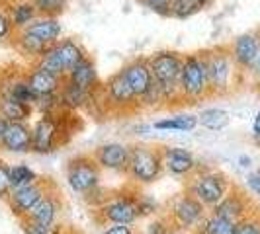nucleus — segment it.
<instances>
[{
  "instance_id": "obj_28",
  "label": "nucleus",
  "mask_w": 260,
  "mask_h": 234,
  "mask_svg": "<svg viewBox=\"0 0 260 234\" xmlns=\"http://www.w3.org/2000/svg\"><path fill=\"white\" fill-rule=\"evenodd\" d=\"M231 117L221 107H206L198 113V125L208 131H223L229 125Z\"/></svg>"
},
{
  "instance_id": "obj_17",
  "label": "nucleus",
  "mask_w": 260,
  "mask_h": 234,
  "mask_svg": "<svg viewBox=\"0 0 260 234\" xmlns=\"http://www.w3.org/2000/svg\"><path fill=\"white\" fill-rule=\"evenodd\" d=\"M31 127L29 123L10 121L4 131V137L0 141V150L12 152V154H27L31 152Z\"/></svg>"
},
{
  "instance_id": "obj_50",
  "label": "nucleus",
  "mask_w": 260,
  "mask_h": 234,
  "mask_svg": "<svg viewBox=\"0 0 260 234\" xmlns=\"http://www.w3.org/2000/svg\"><path fill=\"white\" fill-rule=\"evenodd\" d=\"M137 234H141V232H137Z\"/></svg>"
},
{
  "instance_id": "obj_21",
  "label": "nucleus",
  "mask_w": 260,
  "mask_h": 234,
  "mask_svg": "<svg viewBox=\"0 0 260 234\" xmlns=\"http://www.w3.org/2000/svg\"><path fill=\"white\" fill-rule=\"evenodd\" d=\"M26 80L29 84V88L36 92L38 96H49V94H59L63 88L65 78L55 76L51 72H45L41 68L29 66L26 72Z\"/></svg>"
},
{
  "instance_id": "obj_48",
  "label": "nucleus",
  "mask_w": 260,
  "mask_h": 234,
  "mask_svg": "<svg viewBox=\"0 0 260 234\" xmlns=\"http://www.w3.org/2000/svg\"><path fill=\"white\" fill-rule=\"evenodd\" d=\"M170 234H186V232H180V230H172Z\"/></svg>"
},
{
  "instance_id": "obj_2",
  "label": "nucleus",
  "mask_w": 260,
  "mask_h": 234,
  "mask_svg": "<svg viewBox=\"0 0 260 234\" xmlns=\"http://www.w3.org/2000/svg\"><path fill=\"white\" fill-rule=\"evenodd\" d=\"M184 53L174 49H162L149 55V65L156 86L162 94L165 109L182 107L180 96V72H182Z\"/></svg>"
},
{
  "instance_id": "obj_49",
  "label": "nucleus",
  "mask_w": 260,
  "mask_h": 234,
  "mask_svg": "<svg viewBox=\"0 0 260 234\" xmlns=\"http://www.w3.org/2000/svg\"><path fill=\"white\" fill-rule=\"evenodd\" d=\"M190 234H204L202 230H194V232H190Z\"/></svg>"
},
{
  "instance_id": "obj_33",
  "label": "nucleus",
  "mask_w": 260,
  "mask_h": 234,
  "mask_svg": "<svg viewBox=\"0 0 260 234\" xmlns=\"http://www.w3.org/2000/svg\"><path fill=\"white\" fill-rule=\"evenodd\" d=\"M20 228H22V234H61L65 230V226L61 222H57L55 226H45V224H39V222L31 221V219H20Z\"/></svg>"
},
{
  "instance_id": "obj_25",
  "label": "nucleus",
  "mask_w": 260,
  "mask_h": 234,
  "mask_svg": "<svg viewBox=\"0 0 260 234\" xmlns=\"http://www.w3.org/2000/svg\"><path fill=\"white\" fill-rule=\"evenodd\" d=\"M153 129L160 133H192L198 127V115L192 113H180V115L160 117L151 123Z\"/></svg>"
},
{
  "instance_id": "obj_11",
  "label": "nucleus",
  "mask_w": 260,
  "mask_h": 234,
  "mask_svg": "<svg viewBox=\"0 0 260 234\" xmlns=\"http://www.w3.org/2000/svg\"><path fill=\"white\" fill-rule=\"evenodd\" d=\"M55 185H57V182H53L51 178L41 176L39 180H36V182L29 183V185L12 189L10 197L6 199V205L10 209V213L20 221V219L27 217L34 209L38 207L39 203H41V199L49 193Z\"/></svg>"
},
{
  "instance_id": "obj_9",
  "label": "nucleus",
  "mask_w": 260,
  "mask_h": 234,
  "mask_svg": "<svg viewBox=\"0 0 260 234\" xmlns=\"http://www.w3.org/2000/svg\"><path fill=\"white\" fill-rule=\"evenodd\" d=\"M206 63H208L209 98L227 96L231 92L235 72H237L229 45H215L206 49Z\"/></svg>"
},
{
  "instance_id": "obj_18",
  "label": "nucleus",
  "mask_w": 260,
  "mask_h": 234,
  "mask_svg": "<svg viewBox=\"0 0 260 234\" xmlns=\"http://www.w3.org/2000/svg\"><path fill=\"white\" fill-rule=\"evenodd\" d=\"M248 209H250V203H248L247 195L243 191H239L233 185L231 191L225 195L215 207L209 209V213L223 217V219H229L233 222H239L248 217Z\"/></svg>"
},
{
  "instance_id": "obj_13",
  "label": "nucleus",
  "mask_w": 260,
  "mask_h": 234,
  "mask_svg": "<svg viewBox=\"0 0 260 234\" xmlns=\"http://www.w3.org/2000/svg\"><path fill=\"white\" fill-rule=\"evenodd\" d=\"M162 164H165V174H170L174 178H190L196 174L200 166V160L188 148H178V146H162Z\"/></svg>"
},
{
  "instance_id": "obj_41",
  "label": "nucleus",
  "mask_w": 260,
  "mask_h": 234,
  "mask_svg": "<svg viewBox=\"0 0 260 234\" xmlns=\"http://www.w3.org/2000/svg\"><path fill=\"white\" fill-rule=\"evenodd\" d=\"M247 185H248V189H250L252 193L260 197V174H258V172H250V174H248V176H247Z\"/></svg>"
},
{
  "instance_id": "obj_37",
  "label": "nucleus",
  "mask_w": 260,
  "mask_h": 234,
  "mask_svg": "<svg viewBox=\"0 0 260 234\" xmlns=\"http://www.w3.org/2000/svg\"><path fill=\"white\" fill-rule=\"evenodd\" d=\"M12 193V182H10V166L0 160V201L6 203V199Z\"/></svg>"
},
{
  "instance_id": "obj_20",
  "label": "nucleus",
  "mask_w": 260,
  "mask_h": 234,
  "mask_svg": "<svg viewBox=\"0 0 260 234\" xmlns=\"http://www.w3.org/2000/svg\"><path fill=\"white\" fill-rule=\"evenodd\" d=\"M55 51H57L61 63L65 66L67 74H69L78 63H82L86 57H90L88 51H86V47H84V45L80 43V39H77V37H61L55 43Z\"/></svg>"
},
{
  "instance_id": "obj_1",
  "label": "nucleus",
  "mask_w": 260,
  "mask_h": 234,
  "mask_svg": "<svg viewBox=\"0 0 260 234\" xmlns=\"http://www.w3.org/2000/svg\"><path fill=\"white\" fill-rule=\"evenodd\" d=\"M92 109H98L100 113H106V115L127 117L139 113L141 104H139L137 94L131 90L123 72L117 70L116 74H112L94 90Z\"/></svg>"
},
{
  "instance_id": "obj_8",
  "label": "nucleus",
  "mask_w": 260,
  "mask_h": 234,
  "mask_svg": "<svg viewBox=\"0 0 260 234\" xmlns=\"http://www.w3.org/2000/svg\"><path fill=\"white\" fill-rule=\"evenodd\" d=\"M71 111H61L57 115H41L31 125V152L36 154H51L57 148L69 143V137L73 135L69 129L67 115Z\"/></svg>"
},
{
  "instance_id": "obj_45",
  "label": "nucleus",
  "mask_w": 260,
  "mask_h": 234,
  "mask_svg": "<svg viewBox=\"0 0 260 234\" xmlns=\"http://www.w3.org/2000/svg\"><path fill=\"white\" fill-rule=\"evenodd\" d=\"M6 127H8V121L0 115V141H2V137H4V131H6Z\"/></svg>"
},
{
  "instance_id": "obj_44",
  "label": "nucleus",
  "mask_w": 260,
  "mask_h": 234,
  "mask_svg": "<svg viewBox=\"0 0 260 234\" xmlns=\"http://www.w3.org/2000/svg\"><path fill=\"white\" fill-rule=\"evenodd\" d=\"M194 2L200 6V8H202V10H206V8H209V6H211L215 0H194Z\"/></svg>"
},
{
  "instance_id": "obj_30",
  "label": "nucleus",
  "mask_w": 260,
  "mask_h": 234,
  "mask_svg": "<svg viewBox=\"0 0 260 234\" xmlns=\"http://www.w3.org/2000/svg\"><path fill=\"white\" fill-rule=\"evenodd\" d=\"M198 230H202L204 234H235L237 222L229 221V219H223V217H217L213 213H208Z\"/></svg>"
},
{
  "instance_id": "obj_29",
  "label": "nucleus",
  "mask_w": 260,
  "mask_h": 234,
  "mask_svg": "<svg viewBox=\"0 0 260 234\" xmlns=\"http://www.w3.org/2000/svg\"><path fill=\"white\" fill-rule=\"evenodd\" d=\"M31 66H36V68H41V70H45V72H51L55 76H61V78H67V70L63 63H61V59H59V55L55 51V45L51 47H47L45 51L39 55L38 59L31 63Z\"/></svg>"
},
{
  "instance_id": "obj_39",
  "label": "nucleus",
  "mask_w": 260,
  "mask_h": 234,
  "mask_svg": "<svg viewBox=\"0 0 260 234\" xmlns=\"http://www.w3.org/2000/svg\"><path fill=\"white\" fill-rule=\"evenodd\" d=\"M235 234H260V221L248 215L247 219H243V221L237 222V230H235Z\"/></svg>"
},
{
  "instance_id": "obj_43",
  "label": "nucleus",
  "mask_w": 260,
  "mask_h": 234,
  "mask_svg": "<svg viewBox=\"0 0 260 234\" xmlns=\"http://www.w3.org/2000/svg\"><path fill=\"white\" fill-rule=\"evenodd\" d=\"M239 166H241V168H250V166H252V158L248 154H241L239 156Z\"/></svg>"
},
{
  "instance_id": "obj_38",
  "label": "nucleus",
  "mask_w": 260,
  "mask_h": 234,
  "mask_svg": "<svg viewBox=\"0 0 260 234\" xmlns=\"http://www.w3.org/2000/svg\"><path fill=\"white\" fill-rule=\"evenodd\" d=\"M172 230H174L172 224L162 213H158L155 219L147 224V234H170Z\"/></svg>"
},
{
  "instance_id": "obj_35",
  "label": "nucleus",
  "mask_w": 260,
  "mask_h": 234,
  "mask_svg": "<svg viewBox=\"0 0 260 234\" xmlns=\"http://www.w3.org/2000/svg\"><path fill=\"white\" fill-rule=\"evenodd\" d=\"M137 209H139V219H147V217H156L162 207L156 203L151 195H145L139 191V195H137Z\"/></svg>"
},
{
  "instance_id": "obj_10",
  "label": "nucleus",
  "mask_w": 260,
  "mask_h": 234,
  "mask_svg": "<svg viewBox=\"0 0 260 234\" xmlns=\"http://www.w3.org/2000/svg\"><path fill=\"white\" fill-rule=\"evenodd\" d=\"M102 172L92 154L71 156L65 164V180L73 193L86 197L102 185Z\"/></svg>"
},
{
  "instance_id": "obj_34",
  "label": "nucleus",
  "mask_w": 260,
  "mask_h": 234,
  "mask_svg": "<svg viewBox=\"0 0 260 234\" xmlns=\"http://www.w3.org/2000/svg\"><path fill=\"white\" fill-rule=\"evenodd\" d=\"M14 26L10 22V14H8V0H0V45L2 43H10L14 37Z\"/></svg>"
},
{
  "instance_id": "obj_6",
  "label": "nucleus",
  "mask_w": 260,
  "mask_h": 234,
  "mask_svg": "<svg viewBox=\"0 0 260 234\" xmlns=\"http://www.w3.org/2000/svg\"><path fill=\"white\" fill-rule=\"evenodd\" d=\"M231 187L233 183L229 180V176L223 174L221 170L213 168H200L190 178H186V183H184V191L194 195L208 209L215 207L231 191Z\"/></svg>"
},
{
  "instance_id": "obj_32",
  "label": "nucleus",
  "mask_w": 260,
  "mask_h": 234,
  "mask_svg": "<svg viewBox=\"0 0 260 234\" xmlns=\"http://www.w3.org/2000/svg\"><path fill=\"white\" fill-rule=\"evenodd\" d=\"M38 8L39 16H49V18H59L61 14L67 12L71 0H31Z\"/></svg>"
},
{
  "instance_id": "obj_12",
  "label": "nucleus",
  "mask_w": 260,
  "mask_h": 234,
  "mask_svg": "<svg viewBox=\"0 0 260 234\" xmlns=\"http://www.w3.org/2000/svg\"><path fill=\"white\" fill-rule=\"evenodd\" d=\"M231 57L237 66V70L245 74H254L256 72V63L260 55V31H247L233 39L229 45Z\"/></svg>"
},
{
  "instance_id": "obj_19",
  "label": "nucleus",
  "mask_w": 260,
  "mask_h": 234,
  "mask_svg": "<svg viewBox=\"0 0 260 234\" xmlns=\"http://www.w3.org/2000/svg\"><path fill=\"white\" fill-rule=\"evenodd\" d=\"M29 33L31 37L39 39L45 45H55L61 35H63V26L59 18H49V16H39L38 20H34L26 29H22Z\"/></svg>"
},
{
  "instance_id": "obj_22",
  "label": "nucleus",
  "mask_w": 260,
  "mask_h": 234,
  "mask_svg": "<svg viewBox=\"0 0 260 234\" xmlns=\"http://www.w3.org/2000/svg\"><path fill=\"white\" fill-rule=\"evenodd\" d=\"M61 100H63V107L65 111H84V109H90L92 105V98H94V92H88L84 88H80L77 84L69 82L65 78L63 82V88H61Z\"/></svg>"
},
{
  "instance_id": "obj_3",
  "label": "nucleus",
  "mask_w": 260,
  "mask_h": 234,
  "mask_svg": "<svg viewBox=\"0 0 260 234\" xmlns=\"http://www.w3.org/2000/svg\"><path fill=\"white\" fill-rule=\"evenodd\" d=\"M165 174L162 164V146L149 143L129 144V164H127V180L135 185H151L158 182Z\"/></svg>"
},
{
  "instance_id": "obj_42",
  "label": "nucleus",
  "mask_w": 260,
  "mask_h": 234,
  "mask_svg": "<svg viewBox=\"0 0 260 234\" xmlns=\"http://www.w3.org/2000/svg\"><path fill=\"white\" fill-rule=\"evenodd\" d=\"M252 139L260 143V111L254 115V121H252Z\"/></svg>"
},
{
  "instance_id": "obj_15",
  "label": "nucleus",
  "mask_w": 260,
  "mask_h": 234,
  "mask_svg": "<svg viewBox=\"0 0 260 234\" xmlns=\"http://www.w3.org/2000/svg\"><path fill=\"white\" fill-rule=\"evenodd\" d=\"M92 156L102 170L125 174L127 164H129V144L116 143V141L114 143H104L94 148Z\"/></svg>"
},
{
  "instance_id": "obj_24",
  "label": "nucleus",
  "mask_w": 260,
  "mask_h": 234,
  "mask_svg": "<svg viewBox=\"0 0 260 234\" xmlns=\"http://www.w3.org/2000/svg\"><path fill=\"white\" fill-rule=\"evenodd\" d=\"M8 14H10L14 31L26 29L34 20L39 18L38 8L31 0H8Z\"/></svg>"
},
{
  "instance_id": "obj_27",
  "label": "nucleus",
  "mask_w": 260,
  "mask_h": 234,
  "mask_svg": "<svg viewBox=\"0 0 260 234\" xmlns=\"http://www.w3.org/2000/svg\"><path fill=\"white\" fill-rule=\"evenodd\" d=\"M36 113V107L29 104H24L14 98H0V115L4 117L8 123L10 121H22L27 123L29 117Z\"/></svg>"
},
{
  "instance_id": "obj_40",
  "label": "nucleus",
  "mask_w": 260,
  "mask_h": 234,
  "mask_svg": "<svg viewBox=\"0 0 260 234\" xmlns=\"http://www.w3.org/2000/svg\"><path fill=\"white\" fill-rule=\"evenodd\" d=\"M102 234H137L135 224H108Z\"/></svg>"
},
{
  "instance_id": "obj_14",
  "label": "nucleus",
  "mask_w": 260,
  "mask_h": 234,
  "mask_svg": "<svg viewBox=\"0 0 260 234\" xmlns=\"http://www.w3.org/2000/svg\"><path fill=\"white\" fill-rule=\"evenodd\" d=\"M119 70L123 72L125 80L129 82L131 90L137 94L139 100H141L145 94L153 88V84H155V78H153V72H151V65H149V57H145V55H139V57L129 59Z\"/></svg>"
},
{
  "instance_id": "obj_26",
  "label": "nucleus",
  "mask_w": 260,
  "mask_h": 234,
  "mask_svg": "<svg viewBox=\"0 0 260 234\" xmlns=\"http://www.w3.org/2000/svg\"><path fill=\"white\" fill-rule=\"evenodd\" d=\"M10 45H12L14 49L20 53L24 59H29V65H31V63H34V61H36L47 47H51V45L41 43L39 39L31 37V35L26 33V31H16L14 37L10 39Z\"/></svg>"
},
{
  "instance_id": "obj_7",
  "label": "nucleus",
  "mask_w": 260,
  "mask_h": 234,
  "mask_svg": "<svg viewBox=\"0 0 260 234\" xmlns=\"http://www.w3.org/2000/svg\"><path fill=\"white\" fill-rule=\"evenodd\" d=\"M160 213L169 219L174 230L190 234L200 228V224L206 219L209 209L204 207L194 195H190L188 191H180V193L172 195L162 205Z\"/></svg>"
},
{
  "instance_id": "obj_5",
  "label": "nucleus",
  "mask_w": 260,
  "mask_h": 234,
  "mask_svg": "<svg viewBox=\"0 0 260 234\" xmlns=\"http://www.w3.org/2000/svg\"><path fill=\"white\" fill-rule=\"evenodd\" d=\"M137 195H139L137 187H131L129 191L127 189L112 191L110 197L100 207L92 209L96 224H100V226L135 224L137 221H141L139 219V209H137Z\"/></svg>"
},
{
  "instance_id": "obj_23",
  "label": "nucleus",
  "mask_w": 260,
  "mask_h": 234,
  "mask_svg": "<svg viewBox=\"0 0 260 234\" xmlns=\"http://www.w3.org/2000/svg\"><path fill=\"white\" fill-rule=\"evenodd\" d=\"M67 80L77 84L80 88L88 92H94L102 82H100V76H98V68H96V63L92 57H86L82 63H78L69 74H67Z\"/></svg>"
},
{
  "instance_id": "obj_4",
  "label": "nucleus",
  "mask_w": 260,
  "mask_h": 234,
  "mask_svg": "<svg viewBox=\"0 0 260 234\" xmlns=\"http://www.w3.org/2000/svg\"><path fill=\"white\" fill-rule=\"evenodd\" d=\"M180 96L184 105H196L209 98L206 49L186 53L180 72Z\"/></svg>"
},
{
  "instance_id": "obj_36",
  "label": "nucleus",
  "mask_w": 260,
  "mask_h": 234,
  "mask_svg": "<svg viewBox=\"0 0 260 234\" xmlns=\"http://www.w3.org/2000/svg\"><path fill=\"white\" fill-rule=\"evenodd\" d=\"M147 10L160 16V18H172V0H139Z\"/></svg>"
},
{
  "instance_id": "obj_46",
  "label": "nucleus",
  "mask_w": 260,
  "mask_h": 234,
  "mask_svg": "<svg viewBox=\"0 0 260 234\" xmlns=\"http://www.w3.org/2000/svg\"><path fill=\"white\" fill-rule=\"evenodd\" d=\"M254 76H256V80H258V84H260V55H258V63H256V72H254Z\"/></svg>"
},
{
  "instance_id": "obj_47",
  "label": "nucleus",
  "mask_w": 260,
  "mask_h": 234,
  "mask_svg": "<svg viewBox=\"0 0 260 234\" xmlns=\"http://www.w3.org/2000/svg\"><path fill=\"white\" fill-rule=\"evenodd\" d=\"M61 234H80V232H77V230H73V228H67V226H65V230H63Z\"/></svg>"
},
{
  "instance_id": "obj_31",
  "label": "nucleus",
  "mask_w": 260,
  "mask_h": 234,
  "mask_svg": "<svg viewBox=\"0 0 260 234\" xmlns=\"http://www.w3.org/2000/svg\"><path fill=\"white\" fill-rule=\"evenodd\" d=\"M38 172L34 168H29L27 164H14L10 166V182H12V189H18V187H24V185H29L36 180H39Z\"/></svg>"
},
{
  "instance_id": "obj_16",
  "label": "nucleus",
  "mask_w": 260,
  "mask_h": 234,
  "mask_svg": "<svg viewBox=\"0 0 260 234\" xmlns=\"http://www.w3.org/2000/svg\"><path fill=\"white\" fill-rule=\"evenodd\" d=\"M63 209H65V197L61 193L59 185H55L51 191L41 199L38 207L27 215V219L39 222V224H45V226H55L63 215Z\"/></svg>"
}]
</instances>
